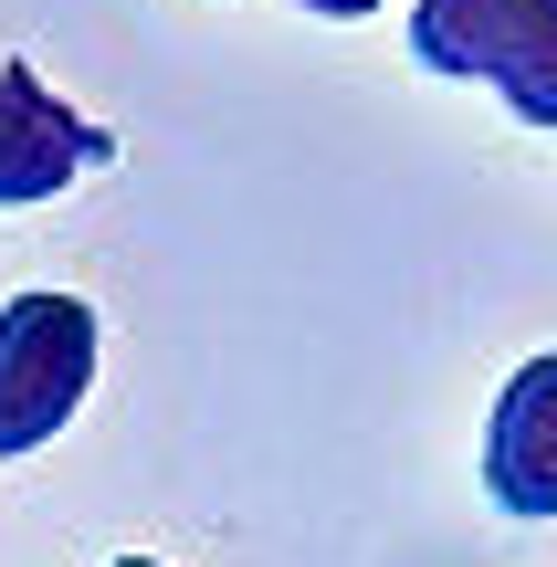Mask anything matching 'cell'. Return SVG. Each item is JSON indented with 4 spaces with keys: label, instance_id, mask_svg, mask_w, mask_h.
<instances>
[{
    "label": "cell",
    "instance_id": "cell-1",
    "mask_svg": "<svg viewBox=\"0 0 557 567\" xmlns=\"http://www.w3.org/2000/svg\"><path fill=\"white\" fill-rule=\"evenodd\" d=\"M411 53L432 74L495 84L526 126H557V0H421Z\"/></svg>",
    "mask_w": 557,
    "mask_h": 567
},
{
    "label": "cell",
    "instance_id": "cell-2",
    "mask_svg": "<svg viewBox=\"0 0 557 567\" xmlns=\"http://www.w3.org/2000/svg\"><path fill=\"white\" fill-rule=\"evenodd\" d=\"M95 389V305L11 295L0 305V463L42 452Z\"/></svg>",
    "mask_w": 557,
    "mask_h": 567
},
{
    "label": "cell",
    "instance_id": "cell-3",
    "mask_svg": "<svg viewBox=\"0 0 557 567\" xmlns=\"http://www.w3.org/2000/svg\"><path fill=\"white\" fill-rule=\"evenodd\" d=\"M105 158H116V137L95 116H74L32 63H0V210L53 200V189H74Z\"/></svg>",
    "mask_w": 557,
    "mask_h": 567
},
{
    "label": "cell",
    "instance_id": "cell-4",
    "mask_svg": "<svg viewBox=\"0 0 557 567\" xmlns=\"http://www.w3.org/2000/svg\"><path fill=\"white\" fill-rule=\"evenodd\" d=\"M484 494L526 526L557 515V358H526L495 400V431H484Z\"/></svg>",
    "mask_w": 557,
    "mask_h": 567
},
{
    "label": "cell",
    "instance_id": "cell-5",
    "mask_svg": "<svg viewBox=\"0 0 557 567\" xmlns=\"http://www.w3.org/2000/svg\"><path fill=\"white\" fill-rule=\"evenodd\" d=\"M306 11H327V21H369L379 0H306Z\"/></svg>",
    "mask_w": 557,
    "mask_h": 567
},
{
    "label": "cell",
    "instance_id": "cell-6",
    "mask_svg": "<svg viewBox=\"0 0 557 567\" xmlns=\"http://www.w3.org/2000/svg\"><path fill=\"white\" fill-rule=\"evenodd\" d=\"M116 567H158V557H116Z\"/></svg>",
    "mask_w": 557,
    "mask_h": 567
}]
</instances>
